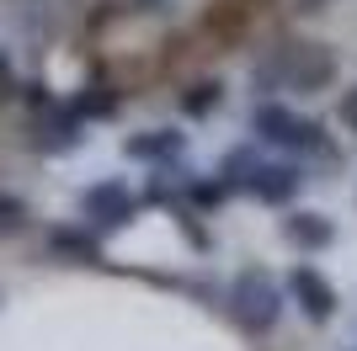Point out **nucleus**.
<instances>
[{
    "instance_id": "11",
    "label": "nucleus",
    "mask_w": 357,
    "mask_h": 351,
    "mask_svg": "<svg viewBox=\"0 0 357 351\" xmlns=\"http://www.w3.org/2000/svg\"><path fill=\"white\" fill-rule=\"evenodd\" d=\"M112 107H118V102H112V91H107V86H91L86 96L75 102V117H80V123H91V117H107Z\"/></svg>"
},
{
    "instance_id": "18",
    "label": "nucleus",
    "mask_w": 357,
    "mask_h": 351,
    "mask_svg": "<svg viewBox=\"0 0 357 351\" xmlns=\"http://www.w3.org/2000/svg\"><path fill=\"white\" fill-rule=\"evenodd\" d=\"M139 6H160V0H139Z\"/></svg>"
},
{
    "instance_id": "14",
    "label": "nucleus",
    "mask_w": 357,
    "mask_h": 351,
    "mask_svg": "<svg viewBox=\"0 0 357 351\" xmlns=\"http://www.w3.org/2000/svg\"><path fill=\"white\" fill-rule=\"evenodd\" d=\"M0 224H6V229H16V224H22V203H16V197H6V192H0Z\"/></svg>"
},
{
    "instance_id": "10",
    "label": "nucleus",
    "mask_w": 357,
    "mask_h": 351,
    "mask_svg": "<svg viewBox=\"0 0 357 351\" xmlns=\"http://www.w3.org/2000/svg\"><path fill=\"white\" fill-rule=\"evenodd\" d=\"M48 245H54V256H64V261H75V266L102 261L96 240H91V234H80V229H54V234H48Z\"/></svg>"
},
{
    "instance_id": "5",
    "label": "nucleus",
    "mask_w": 357,
    "mask_h": 351,
    "mask_svg": "<svg viewBox=\"0 0 357 351\" xmlns=\"http://www.w3.org/2000/svg\"><path fill=\"white\" fill-rule=\"evenodd\" d=\"M288 292L298 298V309L310 314L314 325H326L331 314H336V288H331L314 266H294V277H288Z\"/></svg>"
},
{
    "instance_id": "17",
    "label": "nucleus",
    "mask_w": 357,
    "mask_h": 351,
    "mask_svg": "<svg viewBox=\"0 0 357 351\" xmlns=\"http://www.w3.org/2000/svg\"><path fill=\"white\" fill-rule=\"evenodd\" d=\"M192 197H197V203H219V197H224V187H208V181H192Z\"/></svg>"
},
{
    "instance_id": "12",
    "label": "nucleus",
    "mask_w": 357,
    "mask_h": 351,
    "mask_svg": "<svg viewBox=\"0 0 357 351\" xmlns=\"http://www.w3.org/2000/svg\"><path fill=\"white\" fill-rule=\"evenodd\" d=\"M251 171H256V155H251V149H235V155L224 160V192H229V187H245Z\"/></svg>"
},
{
    "instance_id": "7",
    "label": "nucleus",
    "mask_w": 357,
    "mask_h": 351,
    "mask_svg": "<svg viewBox=\"0 0 357 351\" xmlns=\"http://www.w3.org/2000/svg\"><path fill=\"white\" fill-rule=\"evenodd\" d=\"M75 144H80V117H75V107H59V112H48L43 123H38V149L59 155V149H75Z\"/></svg>"
},
{
    "instance_id": "3",
    "label": "nucleus",
    "mask_w": 357,
    "mask_h": 351,
    "mask_svg": "<svg viewBox=\"0 0 357 351\" xmlns=\"http://www.w3.org/2000/svg\"><path fill=\"white\" fill-rule=\"evenodd\" d=\"M251 128L267 139V144H278V149H320V128L314 123H304V117H294L288 107H278V102H261L251 112Z\"/></svg>"
},
{
    "instance_id": "2",
    "label": "nucleus",
    "mask_w": 357,
    "mask_h": 351,
    "mask_svg": "<svg viewBox=\"0 0 357 351\" xmlns=\"http://www.w3.org/2000/svg\"><path fill=\"white\" fill-rule=\"evenodd\" d=\"M229 304H235V320L245 330H272L283 314V292L267 272H240L235 288H229Z\"/></svg>"
},
{
    "instance_id": "13",
    "label": "nucleus",
    "mask_w": 357,
    "mask_h": 351,
    "mask_svg": "<svg viewBox=\"0 0 357 351\" xmlns=\"http://www.w3.org/2000/svg\"><path fill=\"white\" fill-rule=\"evenodd\" d=\"M213 107H219V80H203V86H192V96H187V112L192 117H203V112H213Z\"/></svg>"
},
{
    "instance_id": "1",
    "label": "nucleus",
    "mask_w": 357,
    "mask_h": 351,
    "mask_svg": "<svg viewBox=\"0 0 357 351\" xmlns=\"http://www.w3.org/2000/svg\"><path fill=\"white\" fill-rule=\"evenodd\" d=\"M331 75H336V58H331L326 43H288V48L261 58L251 70V80L261 91L283 86V91H298V96H314V91L331 86Z\"/></svg>"
},
{
    "instance_id": "6",
    "label": "nucleus",
    "mask_w": 357,
    "mask_h": 351,
    "mask_svg": "<svg viewBox=\"0 0 357 351\" xmlns=\"http://www.w3.org/2000/svg\"><path fill=\"white\" fill-rule=\"evenodd\" d=\"M298 165H283V160H272V165H261L256 160V171H251V181H245V192H256L261 203H288L298 192Z\"/></svg>"
},
{
    "instance_id": "8",
    "label": "nucleus",
    "mask_w": 357,
    "mask_h": 351,
    "mask_svg": "<svg viewBox=\"0 0 357 351\" xmlns=\"http://www.w3.org/2000/svg\"><path fill=\"white\" fill-rule=\"evenodd\" d=\"M283 234L298 250H326L331 240H336V224H331L326 213H294V219L283 224Z\"/></svg>"
},
{
    "instance_id": "9",
    "label": "nucleus",
    "mask_w": 357,
    "mask_h": 351,
    "mask_svg": "<svg viewBox=\"0 0 357 351\" xmlns=\"http://www.w3.org/2000/svg\"><path fill=\"white\" fill-rule=\"evenodd\" d=\"M123 155H128V160H165V155H181V133L149 128V133H139V139H128Z\"/></svg>"
},
{
    "instance_id": "16",
    "label": "nucleus",
    "mask_w": 357,
    "mask_h": 351,
    "mask_svg": "<svg viewBox=\"0 0 357 351\" xmlns=\"http://www.w3.org/2000/svg\"><path fill=\"white\" fill-rule=\"evenodd\" d=\"M342 123H347V128L357 133V86H352V91L342 96Z\"/></svg>"
},
{
    "instance_id": "4",
    "label": "nucleus",
    "mask_w": 357,
    "mask_h": 351,
    "mask_svg": "<svg viewBox=\"0 0 357 351\" xmlns=\"http://www.w3.org/2000/svg\"><path fill=\"white\" fill-rule=\"evenodd\" d=\"M80 213H86L96 229H123V224L134 219V192L123 187V181H96V187H86V197H80Z\"/></svg>"
},
{
    "instance_id": "15",
    "label": "nucleus",
    "mask_w": 357,
    "mask_h": 351,
    "mask_svg": "<svg viewBox=\"0 0 357 351\" xmlns=\"http://www.w3.org/2000/svg\"><path fill=\"white\" fill-rule=\"evenodd\" d=\"M16 96V75H11V58L0 54V102H11Z\"/></svg>"
}]
</instances>
